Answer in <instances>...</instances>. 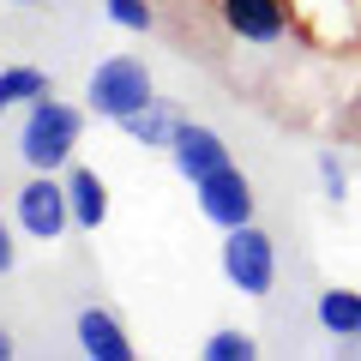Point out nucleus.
<instances>
[{"mask_svg":"<svg viewBox=\"0 0 361 361\" xmlns=\"http://www.w3.org/2000/svg\"><path fill=\"white\" fill-rule=\"evenodd\" d=\"M78 133H85V109L61 103V97H37V103L25 109V127H18V157H25L30 169H42V175H54V169L73 163L78 151Z\"/></svg>","mask_w":361,"mask_h":361,"instance_id":"f257e3e1","label":"nucleus"},{"mask_svg":"<svg viewBox=\"0 0 361 361\" xmlns=\"http://www.w3.org/2000/svg\"><path fill=\"white\" fill-rule=\"evenodd\" d=\"M157 90H151V66L133 61V54H109V61H97V73H90L85 85V109L97 121H133L145 103H151Z\"/></svg>","mask_w":361,"mask_h":361,"instance_id":"f03ea898","label":"nucleus"},{"mask_svg":"<svg viewBox=\"0 0 361 361\" xmlns=\"http://www.w3.org/2000/svg\"><path fill=\"white\" fill-rule=\"evenodd\" d=\"M223 277L241 295H271V283H277V247H271V235L259 223L223 229Z\"/></svg>","mask_w":361,"mask_h":361,"instance_id":"7ed1b4c3","label":"nucleus"},{"mask_svg":"<svg viewBox=\"0 0 361 361\" xmlns=\"http://www.w3.org/2000/svg\"><path fill=\"white\" fill-rule=\"evenodd\" d=\"M13 217H18V229L37 235V241H54V235H66V223H73V205H66V180H54V175H42V169H37V175L18 187Z\"/></svg>","mask_w":361,"mask_h":361,"instance_id":"20e7f679","label":"nucleus"},{"mask_svg":"<svg viewBox=\"0 0 361 361\" xmlns=\"http://www.w3.org/2000/svg\"><path fill=\"white\" fill-rule=\"evenodd\" d=\"M193 199H199V217L217 223V229H241V223H253V180L241 175V169H217V175L193 180Z\"/></svg>","mask_w":361,"mask_h":361,"instance_id":"39448f33","label":"nucleus"},{"mask_svg":"<svg viewBox=\"0 0 361 361\" xmlns=\"http://www.w3.org/2000/svg\"><path fill=\"white\" fill-rule=\"evenodd\" d=\"M169 157H175V175H180V180H205V175H217V169L235 163L229 145H223L211 127H199V121H180V127H175Z\"/></svg>","mask_w":361,"mask_h":361,"instance_id":"423d86ee","label":"nucleus"},{"mask_svg":"<svg viewBox=\"0 0 361 361\" xmlns=\"http://www.w3.org/2000/svg\"><path fill=\"white\" fill-rule=\"evenodd\" d=\"M217 6H223V25L241 42H259V49L289 30V0H217Z\"/></svg>","mask_w":361,"mask_h":361,"instance_id":"0eeeda50","label":"nucleus"},{"mask_svg":"<svg viewBox=\"0 0 361 361\" xmlns=\"http://www.w3.org/2000/svg\"><path fill=\"white\" fill-rule=\"evenodd\" d=\"M73 331H78V349H85L90 361H133V355H139L133 337L121 331V319H115L109 307H85Z\"/></svg>","mask_w":361,"mask_h":361,"instance_id":"6e6552de","label":"nucleus"},{"mask_svg":"<svg viewBox=\"0 0 361 361\" xmlns=\"http://www.w3.org/2000/svg\"><path fill=\"white\" fill-rule=\"evenodd\" d=\"M66 205H73V223L78 229H103L109 217V187L97 169H66Z\"/></svg>","mask_w":361,"mask_h":361,"instance_id":"1a4fd4ad","label":"nucleus"},{"mask_svg":"<svg viewBox=\"0 0 361 361\" xmlns=\"http://www.w3.org/2000/svg\"><path fill=\"white\" fill-rule=\"evenodd\" d=\"M37 97H49V73L42 66H0V115L6 109H30Z\"/></svg>","mask_w":361,"mask_h":361,"instance_id":"9d476101","label":"nucleus"},{"mask_svg":"<svg viewBox=\"0 0 361 361\" xmlns=\"http://www.w3.org/2000/svg\"><path fill=\"white\" fill-rule=\"evenodd\" d=\"M175 127H180V115H175L169 103H157V97H151V103H145L133 121H121V133H127V139H139V145H163V151H169V139H175Z\"/></svg>","mask_w":361,"mask_h":361,"instance_id":"9b49d317","label":"nucleus"},{"mask_svg":"<svg viewBox=\"0 0 361 361\" xmlns=\"http://www.w3.org/2000/svg\"><path fill=\"white\" fill-rule=\"evenodd\" d=\"M319 325L331 337H361V289H325L319 295Z\"/></svg>","mask_w":361,"mask_h":361,"instance_id":"f8f14e48","label":"nucleus"},{"mask_svg":"<svg viewBox=\"0 0 361 361\" xmlns=\"http://www.w3.org/2000/svg\"><path fill=\"white\" fill-rule=\"evenodd\" d=\"M199 355H205V361H253L259 343H253V331H235V325H229V331H211Z\"/></svg>","mask_w":361,"mask_h":361,"instance_id":"ddd939ff","label":"nucleus"},{"mask_svg":"<svg viewBox=\"0 0 361 361\" xmlns=\"http://www.w3.org/2000/svg\"><path fill=\"white\" fill-rule=\"evenodd\" d=\"M103 13L121 30H151V0H103Z\"/></svg>","mask_w":361,"mask_h":361,"instance_id":"4468645a","label":"nucleus"},{"mask_svg":"<svg viewBox=\"0 0 361 361\" xmlns=\"http://www.w3.org/2000/svg\"><path fill=\"white\" fill-rule=\"evenodd\" d=\"M319 187H325V199H331V205H343V199H349V175H343V163H337V157H319Z\"/></svg>","mask_w":361,"mask_h":361,"instance_id":"2eb2a0df","label":"nucleus"},{"mask_svg":"<svg viewBox=\"0 0 361 361\" xmlns=\"http://www.w3.org/2000/svg\"><path fill=\"white\" fill-rule=\"evenodd\" d=\"M18 265V253H13V229H6V223H0V277H6V271Z\"/></svg>","mask_w":361,"mask_h":361,"instance_id":"dca6fc26","label":"nucleus"},{"mask_svg":"<svg viewBox=\"0 0 361 361\" xmlns=\"http://www.w3.org/2000/svg\"><path fill=\"white\" fill-rule=\"evenodd\" d=\"M13 355V331H6V325H0V361Z\"/></svg>","mask_w":361,"mask_h":361,"instance_id":"f3484780","label":"nucleus"},{"mask_svg":"<svg viewBox=\"0 0 361 361\" xmlns=\"http://www.w3.org/2000/svg\"><path fill=\"white\" fill-rule=\"evenodd\" d=\"M18 6H37V0H18Z\"/></svg>","mask_w":361,"mask_h":361,"instance_id":"a211bd4d","label":"nucleus"}]
</instances>
